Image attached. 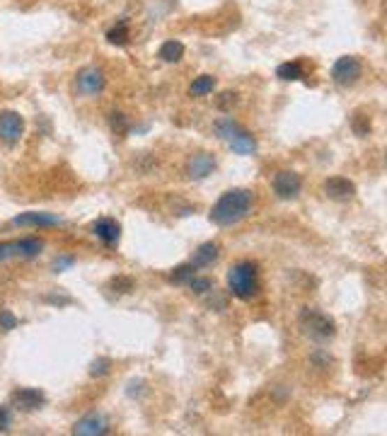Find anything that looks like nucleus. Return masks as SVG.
<instances>
[{
  "instance_id": "obj_19",
  "label": "nucleus",
  "mask_w": 387,
  "mask_h": 436,
  "mask_svg": "<svg viewBox=\"0 0 387 436\" xmlns=\"http://www.w3.org/2000/svg\"><path fill=\"white\" fill-rule=\"evenodd\" d=\"M129 39H131V27H129L126 20L117 22L112 29L107 31V41H109V44H114V46H124V44H129Z\"/></svg>"
},
{
  "instance_id": "obj_24",
  "label": "nucleus",
  "mask_w": 387,
  "mask_h": 436,
  "mask_svg": "<svg viewBox=\"0 0 387 436\" xmlns=\"http://www.w3.org/2000/svg\"><path fill=\"white\" fill-rule=\"evenodd\" d=\"M112 129H114V134H117V136L126 134V131H129V117H126V114L114 112L112 114Z\"/></svg>"
},
{
  "instance_id": "obj_18",
  "label": "nucleus",
  "mask_w": 387,
  "mask_h": 436,
  "mask_svg": "<svg viewBox=\"0 0 387 436\" xmlns=\"http://www.w3.org/2000/svg\"><path fill=\"white\" fill-rule=\"evenodd\" d=\"M216 90V78L213 76H198L194 78V83L189 85V94L191 97H206Z\"/></svg>"
},
{
  "instance_id": "obj_10",
  "label": "nucleus",
  "mask_w": 387,
  "mask_h": 436,
  "mask_svg": "<svg viewBox=\"0 0 387 436\" xmlns=\"http://www.w3.org/2000/svg\"><path fill=\"white\" fill-rule=\"evenodd\" d=\"M10 400H13L15 409H20V412H34V409H39L46 402V395L39 388H17Z\"/></svg>"
},
{
  "instance_id": "obj_1",
  "label": "nucleus",
  "mask_w": 387,
  "mask_h": 436,
  "mask_svg": "<svg viewBox=\"0 0 387 436\" xmlns=\"http://www.w3.org/2000/svg\"><path fill=\"white\" fill-rule=\"evenodd\" d=\"M254 206V192L252 189H228L226 194H221L216 204L211 209V220L216 225H235L240 220L249 216Z\"/></svg>"
},
{
  "instance_id": "obj_21",
  "label": "nucleus",
  "mask_w": 387,
  "mask_h": 436,
  "mask_svg": "<svg viewBox=\"0 0 387 436\" xmlns=\"http://www.w3.org/2000/svg\"><path fill=\"white\" fill-rule=\"evenodd\" d=\"M194 274H196V267H191L189 262H187V265H180L177 269H172L170 281L172 283H187Z\"/></svg>"
},
{
  "instance_id": "obj_27",
  "label": "nucleus",
  "mask_w": 387,
  "mask_h": 436,
  "mask_svg": "<svg viewBox=\"0 0 387 436\" xmlns=\"http://www.w3.org/2000/svg\"><path fill=\"white\" fill-rule=\"evenodd\" d=\"M10 424H13V414H10L8 407L0 405V432H8Z\"/></svg>"
},
{
  "instance_id": "obj_6",
  "label": "nucleus",
  "mask_w": 387,
  "mask_h": 436,
  "mask_svg": "<svg viewBox=\"0 0 387 436\" xmlns=\"http://www.w3.org/2000/svg\"><path fill=\"white\" fill-rule=\"evenodd\" d=\"M107 85V76H104L102 68L97 66H87L82 71H78L75 76V90L80 94H99Z\"/></svg>"
},
{
  "instance_id": "obj_2",
  "label": "nucleus",
  "mask_w": 387,
  "mask_h": 436,
  "mask_svg": "<svg viewBox=\"0 0 387 436\" xmlns=\"http://www.w3.org/2000/svg\"><path fill=\"white\" fill-rule=\"evenodd\" d=\"M228 291L238 301H252L257 298L261 283H259V265L252 260H240L228 269Z\"/></svg>"
},
{
  "instance_id": "obj_9",
  "label": "nucleus",
  "mask_w": 387,
  "mask_h": 436,
  "mask_svg": "<svg viewBox=\"0 0 387 436\" xmlns=\"http://www.w3.org/2000/svg\"><path fill=\"white\" fill-rule=\"evenodd\" d=\"M24 134V119L17 112H0V141L5 143H15Z\"/></svg>"
},
{
  "instance_id": "obj_5",
  "label": "nucleus",
  "mask_w": 387,
  "mask_h": 436,
  "mask_svg": "<svg viewBox=\"0 0 387 436\" xmlns=\"http://www.w3.org/2000/svg\"><path fill=\"white\" fill-rule=\"evenodd\" d=\"M271 187H274L276 197L284 199V202H289V199H295L298 194H300L302 177L298 175L295 170H279L274 175V182H271Z\"/></svg>"
},
{
  "instance_id": "obj_15",
  "label": "nucleus",
  "mask_w": 387,
  "mask_h": 436,
  "mask_svg": "<svg viewBox=\"0 0 387 436\" xmlns=\"http://www.w3.org/2000/svg\"><path fill=\"white\" fill-rule=\"evenodd\" d=\"M104 432H107V422L99 414H90V417L80 419L75 424V434H104Z\"/></svg>"
},
{
  "instance_id": "obj_25",
  "label": "nucleus",
  "mask_w": 387,
  "mask_h": 436,
  "mask_svg": "<svg viewBox=\"0 0 387 436\" xmlns=\"http://www.w3.org/2000/svg\"><path fill=\"white\" fill-rule=\"evenodd\" d=\"M109 369H112V359H107V356H99L97 361H92L90 376H107Z\"/></svg>"
},
{
  "instance_id": "obj_4",
  "label": "nucleus",
  "mask_w": 387,
  "mask_h": 436,
  "mask_svg": "<svg viewBox=\"0 0 387 436\" xmlns=\"http://www.w3.org/2000/svg\"><path fill=\"white\" fill-rule=\"evenodd\" d=\"M363 76V63H360L356 56H342L337 63L332 66V80L342 87L356 85Z\"/></svg>"
},
{
  "instance_id": "obj_8",
  "label": "nucleus",
  "mask_w": 387,
  "mask_h": 436,
  "mask_svg": "<svg viewBox=\"0 0 387 436\" xmlns=\"http://www.w3.org/2000/svg\"><path fill=\"white\" fill-rule=\"evenodd\" d=\"M322 189L332 202H351V199L356 197V185L349 180V177H342V175L327 177Z\"/></svg>"
},
{
  "instance_id": "obj_23",
  "label": "nucleus",
  "mask_w": 387,
  "mask_h": 436,
  "mask_svg": "<svg viewBox=\"0 0 387 436\" xmlns=\"http://www.w3.org/2000/svg\"><path fill=\"white\" fill-rule=\"evenodd\" d=\"M351 129L356 131V136H368L370 134V117H365V114H356L351 119Z\"/></svg>"
},
{
  "instance_id": "obj_11",
  "label": "nucleus",
  "mask_w": 387,
  "mask_h": 436,
  "mask_svg": "<svg viewBox=\"0 0 387 436\" xmlns=\"http://www.w3.org/2000/svg\"><path fill=\"white\" fill-rule=\"evenodd\" d=\"M92 235H95L97 240H102L107 248H112V245L119 243V238H122V225H119L117 218H97L95 223H92Z\"/></svg>"
},
{
  "instance_id": "obj_13",
  "label": "nucleus",
  "mask_w": 387,
  "mask_h": 436,
  "mask_svg": "<svg viewBox=\"0 0 387 436\" xmlns=\"http://www.w3.org/2000/svg\"><path fill=\"white\" fill-rule=\"evenodd\" d=\"M15 225H36V228H49V225H59V218L49 216V213H22V216L13 218Z\"/></svg>"
},
{
  "instance_id": "obj_14",
  "label": "nucleus",
  "mask_w": 387,
  "mask_h": 436,
  "mask_svg": "<svg viewBox=\"0 0 387 436\" xmlns=\"http://www.w3.org/2000/svg\"><path fill=\"white\" fill-rule=\"evenodd\" d=\"M158 56L165 63H177V61H182L184 59V44H182L180 39H167L165 44L160 46V51H158Z\"/></svg>"
},
{
  "instance_id": "obj_16",
  "label": "nucleus",
  "mask_w": 387,
  "mask_h": 436,
  "mask_svg": "<svg viewBox=\"0 0 387 436\" xmlns=\"http://www.w3.org/2000/svg\"><path fill=\"white\" fill-rule=\"evenodd\" d=\"M216 167V160H213V155H208V153H198V155H194L191 157V162H189V172H191V177H206L208 172Z\"/></svg>"
},
{
  "instance_id": "obj_26",
  "label": "nucleus",
  "mask_w": 387,
  "mask_h": 436,
  "mask_svg": "<svg viewBox=\"0 0 387 436\" xmlns=\"http://www.w3.org/2000/svg\"><path fill=\"white\" fill-rule=\"evenodd\" d=\"M15 325H17V318H15L10 311H0V330H15Z\"/></svg>"
},
{
  "instance_id": "obj_7",
  "label": "nucleus",
  "mask_w": 387,
  "mask_h": 436,
  "mask_svg": "<svg viewBox=\"0 0 387 436\" xmlns=\"http://www.w3.org/2000/svg\"><path fill=\"white\" fill-rule=\"evenodd\" d=\"M44 250V243L39 238H22V240H13V243H0V262L8 260V257H36Z\"/></svg>"
},
{
  "instance_id": "obj_12",
  "label": "nucleus",
  "mask_w": 387,
  "mask_h": 436,
  "mask_svg": "<svg viewBox=\"0 0 387 436\" xmlns=\"http://www.w3.org/2000/svg\"><path fill=\"white\" fill-rule=\"evenodd\" d=\"M218 255H221V248H218V243H203V245H198L196 252L191 255L189 265L196 267V269H203V267H211L213 262L218 260Z\"/></svg>"
},
{
  "instance_id": "obj_22",
  "label": "nucleus",
  "mask_w": 387,
  "mask_h": 436,
  "mask_svg": "<svg viewBox=\"0 0 387 436\" xmlns=\"http://www.w3.org/2000/svg\"><path fill=\"white\" fill-rule=\"evenodd\" d=\"M187 283H189V288L194 293H211L213 291V281L208 279V276H196V274H194Z\"/></svg>"
},
{
  "instance_id": "obj_3",
  "label": "nucleus",
  "mask_w": 387,
  "mask_h": 436,
  "mask_svg": "<svg viewBox=\"0 0 387 436\" xmlns=\"http://www.w3.org/2000/svg\"><path fill=\"white\" fill-rule=\"evenodd\" d=\"M298 323H300V330L312 339H332L337 335V323L329 318L327 313L317 311V308H302L300 315H298Z\"/></svg>"
},
{
  "instance_id": "obj_20",
  "label": "nucleus",
  "mask_w": 387,
  "mask_h": 436,
  "mask_svg": "<svg viewBox=\"0 0 387 436\" xmlns=\"http://www.w3.org/2000/svg\"><path fill=\"white\" fill-rule=\"evenodd\" d=\"M133 286H136V281L131 279L129 274H117L109 281V291L117 293V296H126V293L133 291Z\"/></svg>"
},
{
  "instance_id": "obj_28",
  "label": "nucleus",
  "mask_w": 387,
  "mask_h": 436,
  "mask_svg": "<svg viewBox=\"0 0 387 436\" xmlns=\"http://www.w3.org/2000/svg\"><path fill=\"white\" fill-rule=\"evenodd\" d=\"M221 97H223V99H221V102H218V107H221V109H226L230 102L235 104V97H238V92H223Z\"/></svg>"
},
{
  "instance_id": "obj_17",
  "label": "nucleus",
  "mask_w": 387,
  "mask_h": 436,
  "mask_svg": "<svg viewBox=\"0 0 387 436\" xmlns=\"http://www.w3.org/2000/svg\"><path fill=\"white\" fill-rule=\"evenodd\" d=\"M276 76L286 83L302 80V78H305V68H302L300 61H289V63H281V66L276 68Z\"/></svg>"
}]
</instances>
